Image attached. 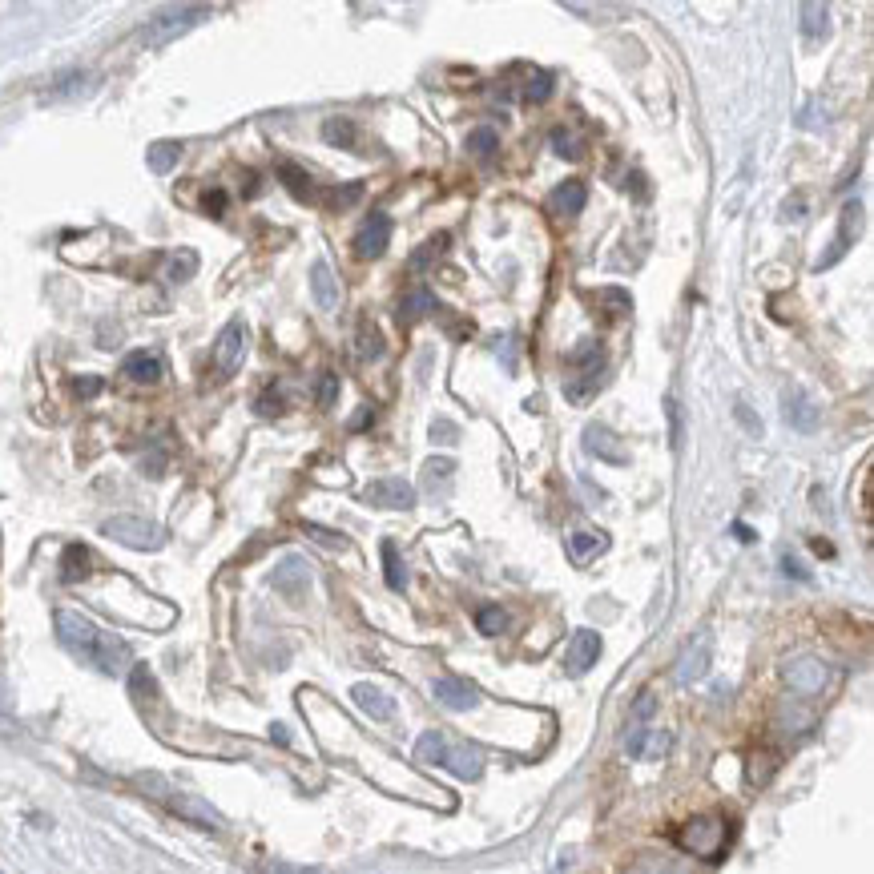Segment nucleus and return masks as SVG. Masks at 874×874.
<instances>
[{
    "instance_id": "obj_1",
    "label": "nucleus",
    "mask_w": 874,
    "mask_h": 874,
    "mask_svg": "<svg viewBox=\"0 0 874 874\" xmlns=\"http://www.w3.org/2000/svg\"><path fill=\"white\" fill-rule=\"evenodd\" d=\"M53 625H57L61 645H65L69 653H77L81 661H89L93 669H101V673H109V677L129 669V645L117 641V637H109V633H101V629H97L89 617H81L77 609H57Z\"/></svg>"
},
{
    "instance_id": "obj_2",
    "label": "nucleus",
    "mask_w": 874,
    "mask_h": 874,
    "mask_svg": "<svg viewBox=\"0 0 874 874\" xmlns=\"http://www.w3.org/2000/svg\"><path fill=\"white\" fill-rule=\"evenodd\" d=\"M415 758L423 766H440V770H448V774H456L464 782H476L484 774V750L472 746V742H456V738H448L440 730H427L415 742Z\"/></svg>"
},
{
    "instance_id": "obj_3",
    "label": "nucleus",
    "mask_w": 874,
    "mask_h": 874,
    "mask_svg": "<svg viewBox=\"0 0 874 874\" xmlns=\"http://www.w3.org/2000/svg\"><path fill=\"white\" fill-rule=\"evenodd\" d=\"M133 786L137 790H145L150 798H158L162 806H170L178 818H186V822H194V826H206V830H222L226 822H222V814L214 810V806H206L202 798H190V794H182V790H174L170 782H162L158 774H137L133 778Z\"/></svg>"
},
{
    "instance_id": "obj_4",
    "label": "nucleus",
    "mask_w": 874,
    "mask_h": 874,
    "mask_svg": "<svg viewBox=\"0 0 874 874\" xmlns=\"http://www.w3.org/2000/svg\"><path fill=\"white\" fill-rule=\"evenodd\" d=\"M677 846L701 862H717L725 854V846H730V822L721 814H697L677 830Z\"/></svg>"
},
{
    "instance_id": "obj_5",
    "label": "nucleus",
    "mask_w": 874,
    "mask_h": 874,
    "mask_svg": "<svg viewBox=\"0 0 874 874\" xmlns=\"http://www.w3.org/2000/svg\"><path fill=\"white\" fill-rule=\"evenodd\" d=\"M101 536H109L125 548H137V552H154L166 544V528H158L145 516H109V520H101Z\"/></svg>"
},
{
    "instance_id": "obj_6",
    "label": "nucleus",
    "mask_w": 874,
    "mask_h": 874,
    "mask_svg": "<svg viewBox=\"0 0 874 874\" xmlns=\"http://www.w3.org/2000/svg\"><path fill=\"white\" fill-rule=\"evenodd\" d=\"M782 681H786V689L798 693V697H822V693L830 689V681H834V669H830L822 657L802 653V657H790V661L782 665Z\"/></svg>"
},
{
    "instance_id": "obj_7",
    "label": "nucleus",
    "mask_w": 874,
    "mask_h": 874,
    "mask_svg": "<svg viewBox=\"0 0 874 874\" xmlns=\"http://www.w3.org/2000/svg\"><path fill=\"white\" fill-rule=\"evenodd\" d=\"M210 17V9L206 5H186V9H166V13H158L150 25L141 29V41H150V45H162V41H170V37H178V33H186V29H194L198 21H206Z\"/></svg>"
},
{
    "instance_id": "obj_8",
    "label": "nucleus",
    "mask_w": 874,
    "mask_h": 874,
    "mask_svg": "<svg viewBox=\"0 0 874 874\" xmlns=\"http://www.w3.org/2000/svg\"><path fill=\"white\" fill-rule=\"evenodd\" d=\"M709 661H713V637H709V633H697V637L681 649V657L673 661V681H677V685H697V681L709 673Z\"/></svg>"
},
{
    "instance_id": "obj_9",
    "label": "nucleus",
    "mask_w": 874,
    "mask_h": 874,
    "mask_svg": "<svg viewBox=\"0 0 874 874\" xmlns=\"http://www.w3.org/2000/svg\"><path fill=\"white\" fill-rule=\"evenodd\" d=\"M242 359H246V323L234 319V323L222 327V335H218V343H214V375H218V379L234 375V371L242 367Z\"/></svg>"
},
{
    "instance_id": "obj_10",
    "label": "nucleus",
    "mask_w": 874,
    "mask_h": 874,
    "mask_svg": "<svg viewBox=\"0 0 874 874\" xmlns=\"http://www.w3.org/2000/svg\"><path fill=\"white\" fill-rule=\"evenodd\" d=\"M363 500H367L371 508L407 512V508H415V488H411L403 476H383V480H375V484L363 488Z\"/></svg>"
},
{
    "instance_id": "obj_11",
    "label": "nucleus",
    "mask_w": 874,
    "mask_h": 874,
    "mask_svg": "<svg viewBox=\"0 0 874 874\" xmlns=\"http://www.w3.org/2000/svg\"><path fill=\"white\" fill-rule=\"evenodd\" d=\"M597 657H601V637L593 629H580V633H572V641L564 649V673L568 677L589 673L597 665Z\"/></svg>"
},
{
    "instance_id": "obj_12",
    "label": "nucleus",
    "mask_w": 874,
    "mask_h": 874,
    "mask_svg": "<svg viewBox=\"0 0 874 874\" xmlns=\"http://www.w3.org/2000/svg\"><path fill=\"white\" fill-rule=\"evenodd\" d=\"M431 693H435V701H440L444 709H456V713L480 705V689L468 677H435Z\"/></svg>"
},
{
    "instance_id": "obj_13",
    "label": "nucleus",
    "mask_w": 874,
    "mask_h": 874,
    "mask_svg": "<svg viewBox=\"0 0 874 874\" xmlns=\"http://www.w3.org/2000/svg\"><path fill=\"white\" fill-rule=\"evenodd\" d=\"M782 415H786V423H790L794 431H814L818 419H822L818 403H814L802 387H786V391H782Z\"/></svg>"
},
{
    "instance_id": "obj_14",
    "label": "nucleus",
    "mask_w": 874,
    "mask_h": 874,
    "mask_svg": "<svg viewBox=\"0 0 874 874\" xmlns=\"http://www.w3.org/2000/svg\"><path fill=\"white\" fill-rule=\"evenodd\" d=\"M387 242H391V218L387 214H371L359 226V234H355V254L359 258H379L387 250Z\"/></svg>"
},
{
    "instance_id": "obj_15",
    "label": "nucleus",
    "mask_w": 874,
    "mask_h": 874,
    "mask_svg": "<svg viewBox=\"0 0 874 874\" xmlns=\"http://www.w3.org/2000/svg\"><path fill=\"white\" fill-rule=\"evenodd\" d=\"M858 230H862V206H858V202H846V210H842V226H838V238L830 242V254L818 258V270L834 266V262L846 254V246L858 238Z\"/></svg>"
},
{
    "instance_id": "obj_16",
    "label": "nucleus",
    "mask_w": 874,
    "mask_h": 874,
    "mask_svg": "<svg viewBox=\"0 0 874 874\" xmlns=\"http://www.w3.org/2000/svg\"><path fill=\"white\" fill-rule=\"evenodd\" d=\"M274 589L286 593V597H303V593L311 589V568H307V560L286 556V560L274 568Z\"/></svg>"
},
{
    "instance_id": "obj_17",
    "label": "nucleus",
    "mask_w": 874,
    "mask_h": 874,
    "mask_svg": "<svg viewBox=\"0 0 874 874\" xmlns=\"http://www.w3.org/2000/svg\"><path fill=\"white\" fill-rule=\"evenodd\" d=\"M564 367H568V371H580V375H601V367H605V343H601V339L576 343L572 351H564Z\"/></svg>"
},
{
    "instance_id": "obj_18",
    "label": "nucleus",
    "mask_w": 874,
    "mask_h": 874,
    "mask_svg": "<svg viewBox=\"0 0 874 874\" xmlns=\"http://www.w3.org/2000/svg\"><path fill=\"white\" fill-rule=\"evenodd\" d=\"M625 750H629V758H661L669 750V734L649 730V725H641V730H625Z\"/></svg>"
},
{
    "instance_id": "obj_19",
    "label": "nucleus",
    "mask_w": 874,
    "mask_h": 874,
    "mask_svg": "<svg viewBox=\"0 0 874 874\" xmlns=\"http://www.w3.org/2000/svg\"><path fill=\"white\" fill-rule=\"evenodd\" d=\"M435 311H440V303H435V295H431L423 282H415L407 295L399 299V323H403V327H411V323H419L423 315H435Z\"/></svg>"
},
{
    "instance_id": "obj_20",
    "label": "nucleus",
    "mask_w": 874,
    "mask_h": 874,
    "mask_svg": "<svg viewBox=\"0 0 874 874\" xmlns=\"http://www.w3.org/2000/svg\"><path fill=\"white\" fill-rule=\"evenodd\" d=\"M121 375L133 379V383H162V379H166V363H162L154 351H133V355L121 363Z\"/></svg>"
},
{
    "instance_id": "obj_21",
    "label": "nucleus",
    "mask_w": 874,
    "mask_h": 874,
    "mask_svg": "<svg viewBox=\"0 0 874 874\" xmlns=\"http://www.w3.org/2000/svg\"><path fill=\"white\" fill-rule=\"evenodd\" d=\"M621 440L605 427V423H589L585 427V448L593 452V456H601V460H609V464H629V456H625V448H617Z\"/></svg>"
},
{
    "instance_id": "obj_22",
    "label": "nucleus",
    "mask_w": 874,
    "mask_h": 874,
    "mask_svg": "<svg viewBox=\"0 0 874 874\" xmlns=\"http://www.w3.org/2000/svg\"><path fill=\"white\" fill-rule=\"evenodd\" d=\"M351 697H355V705H359L367 717H375V721H391V717H395V701H391V693H383L379 685L359 681V685L351 689Z\"/></svg>"
},
{
    "instance_id": "obj_23",
    "label": "nucleus",
    "mask_w": 874,
    "mask_h": 874,
    "mask_svg": "<svg viewBox=\"0 0 874 874\" xmlns=\"http://www.w3.org/2000/svg\"><path fill=\"white\" fill-rule=\"evenodd\" d=\"M585 202H589V186L585 182H564V186H556V194H552V210L560 214V218H576L580 210H585Z\"/></svg>"
},
{
    "instance_id": "obj_24",
    "label": "nucleus",
    "mask_w": 874,
    "mask_h": 874,
    "mask_svg": "<svg viewBox=\"0 0 874 874\" xmlns=\"http://www.w3.org/2000/svg\"><path fill=\"white\" fill-rule=\"evenodd\" d=\"M311 290H315V303H319L323 311L339 307V286H335V274H331L327 262H315V266H311Z\"/></svg>"
},
{
    "instance_id": "obj_25",
    "label": "nucleus",
    "mask_w": 874,
    "mask_h": 874,
    "mask_svg": "<svg viewBox=\"0 0 874 874\" xmlns=\"http://www.w3.org/2000/svg\"><path fill=\"white\" fill-rule=\"evenodd\" d=\"M605 548H609V536H605V532H572V536H568V556H572L576 564L601 556Z\"/></svg>"
},
{
    "instance_id": "obj_26",
    "label": "nucleus",
    "mask_w": 874,
    "mask_h": 874,
    "mask_svg": "<svg viewBox=\"0 0 874 874\" xmlns=\"http://www.w3.org/2000/svg\"><path fill=\"white\" fill-rule=\"evenodd\" d=\"M89 564H93L89 548L85 544H69L65 556H61V580H65V585H81V580L89 576Z\"/></svg>"
},
{
    "instance_id": "obj_27",
    "label": "nucleus",
    "mask_w": 874,
    "mask_h": 874,
    "mask_svg": "<svg viewBox=\"0 0 874 874\" xmlns=\"http://www.w3.org/2000/svg\"><path fill=\"white\" fill-rule=\"evenodd\" d=\"M798 17H802V37H806V41H822V37L830 33V9H826V5H814V0H806V5L798 9Z\"/></svg>"
},
{
    "instance_id": "obj_28",
    "label": "nucleus",
    "mask_w": 874,
    "mask_h": 874,
    "mask_svg": "<svg viewBox=\"0 0 874 874\" xmlns=\"http://www.w3.org/2000/svg\"><path fill=\"white\" fill-rule=\"evenodd\" d=\"M278 178H282V186L295 194L299 202H311L315 198V182L307 178V170L303 166H295V162H278Z\"/></svg>"
},
{
    "instance_id": "obj_29",
    "label": "nucleus",
    "mask_w": 874,
    "mask_h": 874,
    "mask_svg": "<svg viewBox=\"0 0 874 874\" xmlns=\"http://www.w3.org/2000/svg\"><path fill=\"white\" fill-rule=\"evenodd\" d=\"M625 874H685V870L673 858H665V854H637L625 866Z\"/></svg>"
},
{
    "instance_id": "obj_30",
    "label": "nucleus",
    "mask_w": 874,
    "mask_h": 874,
    "mask_svg": "<svg viewBox=\"0 0 874 874\" xmlns=\"http://www.w3.org/2000/svg\"><path fill=\"white\" fill-rule=\"evenodd\" d=\"M548 141H552V150H556L560 158H580V154H585V137H580L572 125H556Z\"/></svg>"
},
{
    "instance_id": "obj_31",
    "label": "nucleus",
    "mask_w": 874,
    "mask_h": 874,
    "mask_svg": "<svg viewBox=\"0 0 874 874\" xmlns=\"http://www.w3.org/2000/svg\"><path fill=\"white\" fill-rule=\"evenodd\" d=\"M355 121H347V117H331V121H323V141L327 145H339V150H351L355 145Z\"/></svg>"
},
{
    "instance_id": "obj_32",
    "label": "nucleus",
    "mask_w": 874,
    "mask_h": 874,
    "mask_svg": "<svg viewBox=\"0 0 874 874\" xmlns=\"http://www.w3.org/2000/svg\"><path fill=\"white\" fill-rule=\"evenodd\" d=\"M178 158H182V145H178V141H158L145 162H150L154 174H170V170L178 166Z\"/></svg>"
},
{
    "instance_id": "obj_33",
    "label": "nucleus",
    "mask_w": 874,
    "mask_h": 874,
    "mask_svg": "<svg viewBox=\"0 0 874 874\" xmlns=\"http://www.w3.org/2000/svg\"><path fill=\"white\" fill-rule=\"evenodd\" d=\"M597 303H601L613 319L633 315V299H629V290H621V286H605V290H597Z\"/></svg>"
},
{
    "instance_id": "obj_34",
    "label": "nucleus",
    "mask_w": 874,
    "mask_h": 874,
    "mask_svg": "<svg viewBox=\"0 0 874 874\" xmlns=\"http://www.w3.org/2000/svg\"><path fill=\"white\" fill-rule=\"evenodd\" d=\"M383 572H387V589H403L407 585V572H403V560H399V548L395 540H383Z\"/></svg>"
},
{
    "instance_id": "obj_35",
    "label": "nucleus",
    "mask_w": 874,
    "mask_h": 874,
    "mask_svg": "<svg viewBox=\"0 0 874 874\" xmlns=\"http://www.w3.org/2000/svg\"><path fill=\"white\" fill-rule=\"evenodd\" d=\"M496 150H500V133H496L492 125H480V129L468 133V154L488 158V154H496Z\"/></svg>"
},
{
    "instance_id": "obj_36",
    "label": "nucleus",
    "mask_w": 874,
    "mask_h": 874,
    "mask_svg": "<svg viewBox=\"0 0 874 874\" xmlns=\"http://www.w3.org/2000/svg\"><path fill=\"white\" fill-rule=\"evenodd\" d=\"M653 713H657V693H653V689H641L637 701H633V713H629V725H625V730H641V725L653 721Z\"/></svg>"
},
{
    "instance_id": "obj_37",
    "label": "nucleus",
    "mask_w": 874,
    "mask_h": 874,
    "mask_svg": "<svg viewBox=\"0 0 874 874\" xmlns=\"http://www.w3.org/2000/svg\"><path fill=\"white\" fill-rule=\"evenodd\" d=\"M198 270V254L194 250H178L166 258V282H186Z\"/></svg>"
},
{
    "instance_id": "obj_38",
    "label": "nucleus",
    "mask_w": 874,
    "mask_h": 874,
    "mask_svg": "<svg viewBox=\"0 0 874 874\" xmlns=\"http://www.w3.org/2000/svg\"><path fill=\"white\" fill-rule=\"evenodd\" d=\"M476 629H480L484 637H500V633L508 629V613H504L500 605H484V609L476 613Z\"/></svg>"
},
{
    "instance_id": "obj_39",
    "label": "nucleus",
    "mask_w": 874,
    "mask_h": 874,
    "mask_svg": "<svg viewBox=\"0 0 874 874\" xmlns=\"http://www.w3.org/2000/svg\"><path fill=\"white\" fill-rule=\"evenodd\" d=\"M552 85H556V77L548 73V69H532V77H528V89H524V97L528 101H548L552 97Z\"/></svg>"
},
{
    "instance_id": "obj_40",
    "label": "nucleus",
    "mask_w": 874,
    "mask_h": 874,
    "mask_svg": "<svg viewBox=\"0 0 874 874\" xmlns=\"http://www.w3.org/2000/svg\"><path fill=\"white\" fill-rule=\"evenodd\" d=\"M383 355V339L375 331V323H359V359H379Z\"/></svg>"
},
{
    "instance_id": "obj_41",
    "label": "nucleus",
    "mask_w": 874,
    "mask_h": 874,
    "mask_svg": "<svg viewBox=\"0 0 874 874\" xmlns=\"http://www.w3.org/2000/svg\"><path fill=\"white\" fill-rule=\"evenodd\" d=\"M597 387H601V375H576L564 387V395H568V403H585L589 395H597Z\"/></svg>"
},
{
    "instance_id": "obj_42",
    "label": "nucleus",
    "mask_w": 874,
    "mask_h": 874,
    "mask_svg": "<svg viewBox=\"0 0 874 874\" xmlns=\"http://www.w3.org/2000/svg\"><path fill=\"white\" fill-rule=\"evenodd\" d=\"M774 766H778V758H774V754H754V758H750V774H746V778H750V786H766V782H770V774H774Z\"/></svg>"
},
{
    "instance_id": "obj_43",
    "label": "nucleus",
    "mask_w": 874,
    "mask_h": 874,
    "mask_svg": "<svg viewBox=\"0 0 874 874\" xmlns=\"http://www.w3.org/2000/svg\"><path fill=\"white\" fill-rule=\"evenodd\" d=\"M440 246H448V234H440V238H431V242H423L415 254H411V270H423L435 254H440Z\"/></svg>"
},
{
    "instance_id": "obj_44",
    "label": "nucleus",
    "mask_w": 874,
    "mask_h": 874,
    "mask_svg": "<svg viewBox=\"0 0 874 874\" xmlns=\"http://www.w3.org/2000/svg\"><path fill=\"white\" fill-rule=\"evenodd\" d=\"M307 536H315L323 548H347V536H343V532H331V528H319V524H307Z\"/></svg>"
},
{
    "instance_id": "obj_45",
    "label": "nucleus",
    "mask_w": 874,
    "mask_h": 874,
    "mask_svg": "<svg viewBox=\"0 0 874 874\" xmlns=\"http://www.w3.org/2000/svg\"><path fill=\"white\" fill-rule=\"evenodd\" d=\"M315 399H319V407H331V403L339 399V375L327 371V375L319 379V395H315Z\"/></svg>"
},
{
    "instance_id": "obj_46",
    "label": "nucleus",
    "mask_w": 874,
    "mask_h": 874,
    "mask_svg": "<svg viewBox=\"0 0 874 874\" xmlns=\"http://www.w3.org/2000/svg\"><path fill=\"white\" fill-rule=\"evenodd\" d=\"M258 411H262V415H278V411H282V391H278V387H266V391L258 395Z\"/></svg>"
},
{
    "instance_id": "obj_47",
    "label": "nucleus",
    "mask_w": 874,
    "mask_h": 874,
    "mask_svg": "<svg viewBox=\"0 0 874 874\" xmlns=\"http://www.w3.org/2000/svg\"><path fill=\"white\" fill-rule=\"evenodd\" d=\"M734 415H738V423H742V427H746L750 435H762V419H758V415H754V411H750V407H746L742 399L734 403Z\"/></svg>"
},
{
    "instance_id": "obj_48",
    "label": "nucleus",
    "mask_w": 874,
    "mask_h": 874,
    "mask_svg": "<svg viewBox=\"0 0 874 874\" xmlns=\"http://www.w3.org/2000/svg\"><path fill=\"white\" fill-rule=\"evenodd\" d=\"M665 407H669V427H673V431H669V440H673V452H677V448H681V407H677L673 395L665 399Z\"/></svg>"
},
{
    "instance_id": "obj_49",
    "label": "nucleus",
    "mask_w": 874,
    "mask_h": 874,
    "mask_svg": "<svg viewBox=\"0 0 874 874\" xmlns=\"http://www.w3.org/2000/svg\"><path fill=\"white\" fill-rule=\"evenodd\" d=\"M782 572H786L790 580H802V585H810V572H806V564H802L798 556H790V552L782 556Z\"/></svg>"
},
{
    "instance_id": "obj_50",
    "label": "nucleus",
    "mask_w": 874,
    "mask_h": 874,
    "mask_svg": "<svg viewBox=\"0 0 874 874\" xmlns=\"http://www.w3.org/2000/svg\"><path fill=\"white\" fill-rule=\"evenodd\" d=\"M359 198H363V182H351L347 190H335V194H331V206H355Z\"/></svg>"
},
{
    "instance_id": "obj_51",
    "label": "nucleus",
    "mask_w": 874,
    "mask_h": 874,
    "mask_svg": "<svg viewBox=\"0 0 874 874\" xmlns=\"http://www.w3.org/2000/svg\"><path fill=\"white\" fill-rule=\"evenodd\" d=\"M73 391H77V399H93V395H101V379L81 375V379H73Z\"/></svg>"
},
{
    "instance_id": "obj_52",
    "label": "nucleus",
    "mask_w": 874,
    "mask_h": 874,
    "mask_svg": "<svg viewBox=\"0 0 874 874\" xmlns=\"http://www.w3.org/2000/svg\"><path fill=\"white\" fill-rule=\"evenodd\" d=\"M423 472H427V480H431V488H435V480H448V476L456 472V464H452V460H431Z\"/></svg>"
},
{
    "instance_id": "obj_53",
    "label": "nucleus",
    "mask_w": 874,
    "mask_h": 874,
    "mask_svg": "<svg viewBox=\"0 0 874 874\" xmlns=\"http://www.w3.org/2000/svg\"><path fill=\"white\" fill-rule=\"evenodd\" d=\"M496 355H504V367L516 371V335H504L496 339Z\"/></svg>"
},
{
    "instance_id": "obj_54",
    "label": "nucleus",
    "mask_w": 874,
    "mask_h": 874,
    "mask_svg": "<svg viewBox=\"0 0 874 874\" xmlns=\"http://www.w3.org/2000/svg\"><path fill=\"white\" fill-rule=\"evenodd\" d=\"M456 435H460V431H456L452 423H444V419L431 423V440H456Z\"/></svg>"
},
{
    "instance_id": "obj_55",
    "label": "nucleus",
    "mask_w": 874,
    "mask_h": 874,
    "mask_svg": "<svg viewBox=\"0 0 874 874\" xmlns=\"http://www.w3.org/2000/svg\"><path fill=\"white\" fill-rule=\"evenodd\" d=\"M202 206H206V214H222V210H226V194H222V190H214V194H206V202H202Z\"/></svg>"
},
{
    "instance_id": "obj_56",
    "label": "nucleus",
    "mask_w": 874,
    "mask_h": 874,
    "mask_svg": "<svg viewBox=\"0 0 874 874\" xmlns=\"http://www.w3.org/2000/svg\"><path fill=\"white\" fill-rule=\"evenodd\" d=\"M162 468H166V456H162V452H154L150 460H145V472H150V476H158Z\"/></svg>"
},
{
    "instance_id": "obj_57",
    "label": "nucleus",
    "mask_w": 874,
    "mask_h": 874,
    "mask_svg": "<svg viewBox=\"0 0 874 874\" xmlns=\"http://www.w3.org/2000/svg\"><path fill=\"white\" fill-rule=\"evenodd\" d=\"M371 419H375V411H371V407H363V411H359V415L351 419V427H355V431H363V427H367Z\"/></svg>"
},
{
    "instance_id": "obj_58",
    "label": "nucleus",
    "mask_w": 874,
    "mask_h": 874,
    "mask_svg": "<svg viewBox=\"0 0 874 874\" xmlns=\"http://www.w3.org/2000/svg\"><path fill=\"white\" fill-rule=\"evenodd\" d=\"M734 536H738V540H746V544H750V540H754V532H750V528H746V524H734Z\"/></svg>"
},
{
    "instance_id": "obj_59",
    "label": "nucleus",
    "mask_w": 874,
    "mask_h": 874,
    "mask_svg": "<svg viewBox=\"0 0 874 874\" xmlns=\"http://www.w3.org/2000/svg\"><path fill=\"white\" fill-rule=\"evenodd\" d=\"M814 552H818V556H834V548H830V544H822V540H814Z\"/></svg>"
},
{
    "instance_id": "obj_60",
    "label": "nucleus",
    "mask_w": 874,
    "mask_h": 874,
    "mask_svg": "<svg viewBox=\"0 0 874 874\" xmlns=\"http://www.w3.org/2000/svg\"><path fill=\"white\" fill-rule=\"evenodd\" d=\"M0 874H5V870H0Z\"/></svg>"
}]
</instances>
